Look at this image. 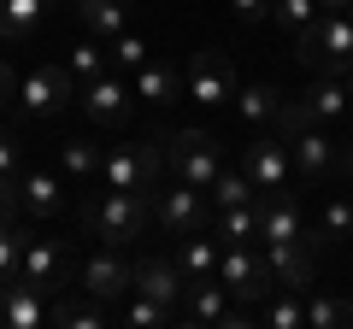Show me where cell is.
Returning a JSON list of instances; mask_svg holds the SVG:
<instances>
[{"label": "cell", "instance_id": "obj_45", "mask_svg": "<svg viewBox=\"0 0 353 329\" xmlns=\"http://www.w3.org/2000/svg\"><path fill=\"white\" fill-rule=\"evenodd\" d=\"M41 6H65V0H41Z\"/></svg>", "mask_w": 353, "mask_h": 329}, {"label": "cell", "instance_id": "obj_10", "mask_svg": "<svg viewBox=\"0 0 353 329\" xmlns=\"http://www.w3.org/2000/svg\"><path fill=\"white\" fill-rule=\"evenodd\" d=\"M183 94L201 106H224L236 100V65H230L224 47H201L189 65H183Z\"/></svg>", "mask_w": 353, "mask_h": 329}, {"label": "cell", "instance_id": "obj_39", "mask_svg": "<svg viewBox=\"0 0 353 329\" xmlns=\"http://www.w3.org/2000/svg\"><path fill=\"white\" fill-rule=\"evenodd\" d=\"M18 164H24V153H18V136L0 124V171H6V177H18Z\"/></svg>", "mask_w": 353, "mask_h": 329}, {"label": "cell", "instance_id": "obj_27", "mask_svg": "<svg viewBox=\"0 0 353 329\" xmlns=\"http://www.w3.org/2000/svg\"><path fill=\"white\" fill-rule=\"evenodd\" d=\"M301 294H306V288H271V294L259 300V317H265L271 329H301V323H306V300H301Z\"/></svg>", "mask_w": 353, "mask_h": 329}, {"label": "cell", "instance_id": "obj_36", "mask_svg": "<svg viewBox=\"0 0 353 329\" xmlns=\"http://www.w3.org/2000/svg\"><path fill=\"white\" fill-rule=\"evenodd\" d=\"M24 229L18 224H0V288H6V282H18V265H24Z\"/></svg>", "mask_w": 353, "mask_h": 329}, {"label": "cell", "instance_id": "obj_2", "mask_svg": "<svg viewBox=\"0 0 353 329\" xmlns=\"http://www.w3.org/2000/svg\"><path fill=\"white\" fill-rule=\"evenodd\" d=\"M165 171V141L141 136V141H118L101 153V182L106 189H130V194H153Z\"/></svg>", "mask_w": 353, "mask_h": 329}, {"label": "cell", "instance_id": "obj_18", "mask_svg": "<svg viewBox=\"0 0 353 329\" xmlns=\"http://www.w3.org/2000/svg\"><path fill=\"white\" fill-rule=\"evenodd\" d=\"M41 317H48V294L41 288H30L24 277L0 288V329H36Z\"/></svg>", "mask_w": 353, "mask_h": 329}, {"label": "cell", "instance_id": "obj_28", "mask_svg": "<svg viewBox=\"0 0 353 329\" xmlns=\"http://www.w3.org/2000/svg\"><path fill=\"white\" fill-rule=\"evenodd\" d=\"M312 235H318V247H336V241L353 235V200H347V194H330V200H324V212H318Z\"/></svg>", "mask_w": 353, "mask_h": 329}, {"label": "cell", "instance_id": "obj_44", "mask_svg": "<svg viewBox=\"0 0 353 329\" xmlns=\"http://www.w3.org/2000/svg\"><path fill=\"white\" fill-rule=\"evenodd\" d=\"M341 83H347V106H353V65H347V71H341Z\"/></svg>", "mask_w": 353, "mask_h": 329}, {"label": "cell", "instance_id": "obj_12", "mask_svg": "<svg viewBox=\"0 0 353 329\" xmlns=\"http://www.w3.org/2000/svg\"><path fill=\"white\" fill-rule=\"evenodd\" d=\"M259 253H265V265H271V282H277V288H306L324 247H318V235L306 229L301 241H265Z\"/></svg>", "mask_w": 353, "mask_h": 329}, {"label": "cell", "instance_id": "obj_40", "mask_svg": "<svg viewBox=\"0 0 353 329\" xmlns=\"http://www.w3.org/2000/svg\"><path fill=\"white\" fill-rule=\"evenodd\" d=\"M6 100H18V71H12V59L0 53V106Z\"/></svg>", "mask_w": 353, "mask_h": 329}, {"label": "cell", "instance_id": "obj_42", "mask_svg": "<svg viewBox=\"0 0 353 329\" xmlns=\"http://www.w3.org/2000/svg\"><path fill=\"white\" fill-rule=\"evenodd\" d=\"M341 177H353V141H341Z\"/></svg>", "mask_w": 353, "mask_h": 329}, {"label": "cell", "instance_id": "obj_38", "mask_svg": "<svg viewBox=\"0 0 353 329\" xmlns=\"http://www.w3.org/2000/svg\"><path fill=\"white\" fill-rule=\"evenodd\" d=\"M24 217V200H18V177L0 171V224H18Z\"/></svg>", "mask_w": 353, "mask_h": 329}, {"label": "cell", "instance_id": "obj_11", "mask_svg": "<svg viewBox=\"0 0 353 329\" xmlns=\"http://www.w3.org/2000/svg\"><path fill=\"white\" fill-rule=\"evenodd\" d=\"M176 323H248V312L230 300V288L218 277H201V282H183Z\"/></svg>", "mask_w": 353, "mask_h": 329}, {"label": "cell", "instance_id": "obj_30", "mask_svg": "<svg viewBox=\"0 0 353 329\" xmlns=\"http://www.w3.org/2000/svg\"><path fill=\"white\" fill-rule=\"evenodd\" d=\"M118 323H124V329H165V323H176V312L130 288V294H124V312H118Z\"/></svg>", "mask_w": 353, "mask_h": 329}, {"label": "cell", "instance_id": "obj_35", "mask_svg": "<svg viewBox=\"0 0 353 329\" xmlns=\"http://www.w3.org/2000/svg\"><path fill=\"white\" fill-rule=\"evenodd\" d=\"M206 194H212V206H248V200H259V189L248 182V171H218V182Z\"/></svg>", "mask_w": 353, "mask_h": 329}, {"label": "cell", "instance_id": "obj_15", "mask_svg": "<svg viewBox=\"0 0 353 329\" xmlns=\"http://www.w3.org/2000/svg\"><path fill=\"white\" fill-rule=\"evenodd\" d=\"M83 118H94V124H130V100H136V89H130L118 71H101L83 83Z\"/></svg>", "mask_w": 353, "mask_h": 329}, {"label": "cell", "instance_id": "obj_26", "mask_svg": "<svg viewBox=\"0 0 353 329\" xmlns=\"http://www.w3.org/2000/svg\"><path fill=\"white\" fill-rule=\"evenodd\" d=\"M259 200H265V194H259ZM259 200H248V206H218V212H212L218 241H259Z\"/></svg>", "mask_w": 353, "mask_h": 329}, {"label": "cell", "instance_id": "obj_31", "mask_svg": "<svg viewBox=\"0 0 353 329\" xmlns=\"http://www.w3.org/2000/svg\"><path fill=\"white\" fill-rule=\"evenodd\" d=\"M65 65H71V76H77V83H88V76L112 71V47H106L101 36H83V41L71 47V59H65Z\"/></svg>", "mask_w": 353, "mask_h": 329}, {"label": "cell", "instance_id": "obj_6", "mask_svg": "<svg viewBox=\"0 0 353 329\" xmlns=\"http://www.w3.org/2000/svg\"><path fill=\"white\" fill-rule=\"evenodd\" d=\"M218 282H224L230 300H241V306H259L265 294L277 288V282H271V265H265V253L253 241H230L224 253H218Z\"/></svg>", "mask_w": 353, "mask_h": 329}, {"label": "cell", "instance_id": "obj_3", "mask_svg": "<svg viewBox=\"0 0 353 329\" xmlns=\"http://www.w3.org/2000/svg\"><path fill=\"white\" fill-rule=\"evenodd\" d=\"M294 59L306 71H347L353 65V18L347 12H318L312 24L294 36Z\"/></svg>", "mask_w": 353, "mask_h": 329}, {"label": "cell", "instance_id": "obj_8", "mask_svg": "<svg viewBox=\"0 0 353 329\" xmlns=\"http://www.w3.org/2000/svg\"><path fill=\"white\" fill-rule=\"evenodd\" d=\"M289 141V159H294V177H301V189H318V182L341 177V141L324 136V124H301Z\"/></svg>", "mask_w": 353, "mask_h": 329}, {"label": "cell", "instance_id": "obj_46", "mask_svg": "<svg viewBox=\"0 0 353 329\" xmlns=\"http://www.w3.org/2000/svg\"><path fill=\"white\" fill-rule=\"evenodd\" d=\"M347 18H353V0H347Z\"/></svg>", "mask_w": 353, "mask_h": 329}, {"label": "cell", "instance_id": "obj_33", "mask_svg": "<svg viewBox=\"0 0 353 329\" xmlns=\"http://www.w3.org/2000/svg\"><path fill=\"white\" fill-rule=\"evenodd\" d=\"M306 323L312 329H353V306L336 300V294H312L306 300Z\"/></svg>", "mask_w": 353, "mask_h": 329}, {"label": "cell", "instance_id": "obj_20", "mask_svg": "<svg viewBox=\"0 0 353 329\" xmlns=\"http://www.w3.org/2000/svg\"><path fill=\"white\" fill-rule=\"evenodd\" d=\"M136 294H148V300H159V306H171L176 312V300H183V270H176V259H136Z\"/></svg>", "mask_w": 353, "mask_h": 329}, {"label": "cell", "instance_id": "obj_22", "mask_svg": "<svg viewBox=\"0 0 353 329\" xmlns=\"http://www.w3.org/2000/svg\"><path fill=\"white\" fill-rule=\"evenodd\" d=\"M301 106H306V118H312V124H330V118L347 112V83H341L336 71H312V83H306Z\"/></svg>", "mask_w": 353, "mask_h": 329}, {"label": "cell", "instance_id": "obj_32", "mask_svg": "<svg viewBox=\"0 0 353 329\" xmlns=\"http://www.w3.org/2000/svg\"><path fill=\"white\" fill-rule=\"evenodd\" d=\"M59 171H65V177H101V147H94V141H83V136H77V141H65V147H59Z\"/></svg>", "mask_w": 353, "mask_h": 329}, {"label": "cell", "instance_id": "obj_5", "mask_svg": "<svg viewBox=\"0 0 353 329\" xmlns=\"http://www.w3.org/2000/svg\"><path fill=\"white\" fill-rule=\"evenodd\" d=\"M241 171L259 194H301V177H294V159H289V141L271 129V136H253L241 147Z\"/></svg>", "mask_w": 353, "mask_h": 329}, {"label": "cell", "instance_id": "obj_1", "mask_svg": "<svg viewBox=\"0 0 353 329\" xmlns=\"http://www.w3.org/2000/svg\"><path fill=\"white\" fill-rule=\"evenodd\" d=\"M83 229L101 247H136L153 229V200L148 194H130V189H101L83 206Z\"/></svg>", "mask_w": 353, "mask_h": 329}, {"label": "cell", "instance_id": "obj_19", "mask_svg": "<svg viewBox=\"0 0 353 329\" xmlns=\"http://www.w3.org/2000/svg\"><path fill=\"white\" fill-rule=\"evenodd\" d=\"M130 89H136V100L165 106V100H176V94H183V71H176V59H148V65H136V71H130Z\"/></svg>", "mask_w": 353, "mask_h": 329}, {"label": "cell", "instance_id": "obj_24", "mask_svg": "<svg viewBox=\"0 0 353 329\" xmlns=\"http://www.w3.org/2000/svg\"><path fill=\"white\" fill-rule=\"evenodd\" d=\"M218 241H206V229H194V235H176V270H183V282H201V277H218Z\"/></svg>", "mask_w": 353, "mask_h": 329}, {"label": "cell", "instance_id": "obj_4", "mask_svg": "<svg viewBox=\"0 0 353 329\" xmlns=\"http://www.w3.org/2000/svg\"><path fill=\"white\" fill-rule=\"evenodd\" d=\"M165 141V164L176 171V182H194V189H212L218 171H224V141L212 129H171Z\"/></svg>", "mask_w": 353, "mask_h": 329}, {"label": "cell", "instance_id": "obj_9", "mask_svg": "<svg viewBox=\"0 0 353 329\" xmlns=\"http://www.w3.org/2000/svg\"><path fill=\"white\" fill-rule=\"evenodd\" d=\"M71 100H77L71 65H30V71L18 76V106H24L30 118H53V112H65Z\"/></svg>", "mask_w": 353, "mask_h": 329}, {"label": "cell", "instance_id": "obj_25", "mask_svg": "<svg viewBox=\"0 0 353 329\" xmlns=\"http://www.w3.org/2000/svg\"><path fill=\"white\" fill-rule=\"evenodd\" d=\"M41 0H0V41L6 47H18V41H30L36 36V24H41Z\"/></svg>", "mask_w": 353, "mask_h": 329}, {"label": "cell", "instance_id": "obj_29", "mask_svg": "<svg viewBox=\"0 0 353 329\" xmlns=\"http://www.w3.org/2000/svg\"><path fill=\"white\" fill-rule=\"evenodd\" d=\"M48 317H53L59 329H106V323H112V317H106V306L94 300V294H83V300H59Z\"/></svg>", "mask_w": 353, "mask_h": 329}, {"label": "cell", "instance_id": "obj_7", "mask_svg": "<svg viewBox=\"0 0 353 329\" xmlns=\"http://www.w3.org/2000/svg\"><path fill=\"white\" fill-rule=\"evenodd\" d=\"M153 224L165 229V235H194V229L212 224V206H206V189H194V182H171V189H153Z\"/></svg>", "mask_w": 353, "mask_h": 329}, {"label": "cell", "instance_id": "obj_13", "mask_svg": "<svg viewBox=\"0 0 353 329\" xmlns=\"http://www.w3.org/2000/svg\"><path fill=\"white\" fill-rule=\"evenodd\" d=\"M130 288H136V265L124 259V247H101V253L83 259V294H94L101 306L124 300Z\"/></svg>", "mask_w": 353, "mask_h": 329}, {"label": "cell", "instance_id": "obj_14", "mask_svg": "<svg viewBox=\"0 0 353 329\" xmlns=\"http://www.w3.org/2000/svg\"><path fill=\"white\" fill-rule=\"evenodd\" d=\"M18 277H24L30 288H41L48 300L65 294V282H71V247H65V241H24V265H18Z\"/></svg>", "mask_w": 353, "mask_h": 329}, {"label": "cell", "instance_id": "obj_37", "mask_svg": "<svg viewBox=\"0 0 353 329\" xmlns=\"http://www.w3.org/2000/svg\"><path fill=\"white\" fill-rule=\"evenodd\" d=\"M153 53H148V41L136 36V30H124V36H112V65H130V71H136V65H148Z\"/></svg>", "mask_w": 353, "mask_h": 329}, {"label": "cell", "instance_id": "obj_16", "mask_svg": "<svg viewBox=\"0 0 353 329\" xmlns=\"http://www.w3.org/2000/svg\"><path fill=\"white\" fill-rule=\"evenodd\" d=\"M283 100H289V94L277 89V83H236V118L248 129H277V118H283Z\"/></svg>", "mask_w": 353, "mask_h": 329}, {"label": "cell", "instance_id": "obj_41", "mask_svg": "<svg viewBox=\"0 0 353 329\" xmlns=\"http://www.w3.org/2000/svg\"><path fill=\"white\" fill-rule=\"evenodd\" d=\"M236 6V18H248V24H259L265 12H271V0H230Z\"/></svg>", "mask_w": 353, "mask_h": 329}, {"label": "cell", "instance_id": "obj_17", "mask_svg": "<svg viewBox=\"0 0 353 329\" xmlns=\"http://www.w3.org/2000/svg\"><path fill=\"white\" fill-rule=\"evenodd\" d=\"M306 212H301V194H265L259 200V241H301L306 235Z\"/></svg>", "mask_w": 353, "mask_h": 329}, {"label": "cell", "instance_id": "obj_43", "mask_svg": "<svg viewBox=\"0 0 353 329\" xmlns=\"http://www.w3.org/2000/svg\"><path fill=\"white\" fill-rule=\"evenodd\" d=\"M318 12H347V0H318Z\"/></svg>", "mask_w": 353, "mask_h": 329}, {"label": "cell", "instance_id": "obj_21", "mask_svg": "<svg viewBox=\"0 0 353 329\" xmlns=\"http://www.w3.org/2000/svg\"><path fill=\"white\" fill-rule=\"evenodd\" d=\"M18 200H24V217H59L65 212V189L53 171H18Z\"/></svg>", "mask_w": 353, "mask_h": 329}, {"label": "cell", "instance_id": "obj_23", "mask_svg": "<svg viewBox=\"0 0 353 329\" xmlns=\"http://www.w3.org/2000/svg\"><path fill=\"white\" fill-rule=\"evenodd\" d=\"M71 12H77V24H83V36H101V41H112V36L130 30L124 0H71Z\"/></svg>", "mask_w": 353, "mask_h": 329}, {"label": "cell", "instance_id": "obj_34", "mask_svg": "<svg viewBox=\"0 0 353 329\" xmlns=\"http://www.w3.org/2000/svg\"><path fill=\"white\" fill-rule=\"evenodd\" d=\"M265 18H271V24L294 41V36H301V30L318 18V0H271V12H265Z\"/></svg>", "mask_w": 353, "mask_h": 329}]
</instances>
